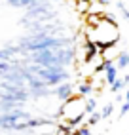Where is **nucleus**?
Wrapping results in <instances>:
<instances>
[{
  "label": "nucleus",
  "instance_id": "nucleus-6",
  "mask_svg": "<svg viewBox=\"0 0 129 135\" xmlns=\"http://www.w3.org/2000/svg\"><path fill=\"white\" fill-rule=\"evenodd\" d=\"M129 67V53L127 51H122L118 55V61H116V69H125Z\"/></svg>",
  "mask_w": 129,
  "mask_h": 135
},
{
  "label": "nucleus",
  "instance_id": "nucleus-4",
  "mask_svg": "<svg viewBox=\"0 0 129 135\" xmlns=\"http://www.w3.org/2000/svg\"><path fill=\"white\" fill-rule=\"evenodd\" d=\"M95 110H97V99L95 97H87L86 103H84V112L86 114H91V112H95Z\"/></svg>",
  "mask_w": 129,
  "mask_h": 135
},
{
  "label": "nucleus",
  "instance_id": "nucleus-11",
  "mask_svg": "<svg viewBox=\"0 0 129 135\" xmlns=\"http://www.w3.org/2000/svg\"><path fill=\"white\" fill-rule=\"evenodd\" d=\"M122 88H125V86H123V80L118 78L114 84H110V91H112V93H120V89H122Z\"/></svg>",
  "mask_w": 129,
  "mask_h": 135
},
{
  "label": "nucleus",
  "instance_id": "nucleus-9",
  "mask_svg": "<svg viewBox=\"0 0 129 135\" xmlns=\"http://www.w3.org/2000/svg\"><path fill=\"white\" fill-rule=\"evenodd\" d=\"M114 114V103H106L103 107V110H101V120H106L110 118V116Z\"/></svg>",
  "mask_w": 129,
  "mask_h": 135
},
{
  "label": "nucleus",
  "instance_id": "nucleus-15",
  "mask_svg": "<svg viewBox=\"0 0 129 135\" xmlns=\"http://www.w3.org/2000/svg\"><path fill=\"white\" fill-rule=\"evenodd\" d=\"M99 4H103V6H108V4H112V0H97Z\"/></svg>",
  "mask_w": 129,
  "mask_h": 135
},
{
  "label": "nucleus",
  "instance_id": "nucleus-16",
  "mask_svg": "<svg viewBox=\"0 0 129 135\" xmlns=\"http://www.w3.org/2000/svg\"><path fill=\"white\" fill-rule=\"evenodd\" d=\"M122 80H123V86H129V74H125Z\"/></svg>",
  "mask_w": 129,
  "mask_h": 135
},
{
  "label": "nucleus",
  "instance_id": "nucleus-7",
  "mask_svg": "<svg viewBox=\"0 0 129 135\" xmlns=\"http://www.w3.org/2000/svg\"><path fill=\"white\" fill-rule=\"evenodd\" d=\"M15 51H19V48H6V50H0V61H12V55Z\"/></svg>",
  "mask_w": 129,
  "mask_h": 135
},
{
  "label": "nucleus",
  "instance_id": "nucleus-5",
  "mask_svg": "<svg viewBox=\"0 0 129 135\" xmlns=\"http://www.w3.org/2000/svg\"><path fill=\"white\" fill-rule=\"evenodd\" d=\"M91 93H93V86H91L89 82L80 84V88H78V97H91Z\"/></svg>",
  "mask_w": 129,
  "mask_h": 135
},
{
  "label": "nucleus",
  "instance_id": "nucleus-2",
  "mask_svg": "<svg viewBox=\"0 0 129 135\" xmlns=\"http://www.w3.org/2000/svg\"><path fill=\"white\" fill-rule=\"evenodd\" d=\"M103 73H105V82L108 86L114 84L116 80H118V69H116V63L112 59H105V63H103Z\"/></svg>",
  "mask_w": 129,
  "mask_h": 135
},
{
  "label": "nucleus",
  "instance_id": "nucleus-10",
  "mask_svg": "<svg viewBox=\"0 0 129 135\" xmlns=\"http://www.w3.org/2000/svg\"><path fill=\"white\" fill-rule=\"evenodd\" d=\"M99 122H101V112H99V110L91 112L89 118H87V126H95V124H99Z\"/></svg>",
  "mask_w": 129,
  "mask_h": 135
},
{
  "label": "nucleus",
  "instance_id": "nucleus-17",
  "mask_svg": "<svg viewBox=\"0 0 129 135\" xmlns=\"http://www.w3.org/2000/svg\"><path fill=\"white\" fill-rule=\"evenodd\" d=\"M125 101H129V86H127V89H125Z\"/></svg>",
  "mask_w": 129,
  "mask_h": 135
},
{
  "label": "nucleus",
  "instance_id": "nucleus-14",
  "mask_svg": "<svg viewBox=\"0 0 129 135\" xmlns=\"http://www.w3.org/2000/svg\"><path fill=\"white\" fill-rule=\"evenodd\" d=\"M120 12H122L123 19H125V21H129V12H127V8H123V10H120Z\"/></svg>",
  "mask_w": 129,
  "mask_h": 135
},
{
  "label": "nucleus",
  "instance_id": "nucleus-12",
  "mask_svg": "<svg viewBox=\"0 0 129 135\" xmlns=\"http://www.w3.org/2000/svg\"><path fill=\"white\" fill-rule=\"evenodd\" d=\"M74 135H91V131H89L87 126H82V128H78V129L74 131Z\"/></svg>",
  "mask_w": 129,
  "mask_h": 135
},
{
  "label": "nucleus",
  "instance_id": "nucleus-18",
  "mask_svg": "<svg viewBox=\"0 0 129 135\" xmlns=\"http://www.w3.org/2000/svg\"><path fill=\"white\" fill-rule=\"evenodd\" d=\"M127 69H129V67H127Z\"/></svg>",
  "mask_w": 129,
  "mask_h": 135
},
{
  "label": "nucleus",
  "instance_id": "nucleus-13",
  "mask_svg": "<svg viewBox=\"0 0 129 135\" xmlns=\"http://www.w3.org/2000/svg\"><path fill=\"white\" fill-rule=\"evenodd\" d=\"M129 112V101H125L122 107H120V116H125Z\"/></svg>",
  "mask_w": 129,
  "mask_h": 135
},
{
  "label": "nucleus",
  "instance_id": "nucleus-3",
  "mask_svg": "<svg viewBox=\"0 0 129 135\" xmlns=\"http://www.w3.org/2000/svg\"><path fill=\"white\" fill-rule=\"evenodd\" d=\"M53 93L57 95V99H61V101H68L70 97H74V89H72V86L67 82V84H59Z\"/></svg>",
  "mask_w": 129,
  "mask_h": 135
},
{
  "label": "nucleus",
  "instance_id": "nucleus-8",
  "mask_svg": "<svg viewBox=\"0 0 129 135\" xmlns=\"http://www.w3.org/2000/svg\"><path fill=\"white\" fill-rule=\"evenodd\" d=\"M13 70H15V67L10 61H0V76H8L10 73H13Z\"/></svg>",
  "mask_w": 129,
  "mask_h": 135
},
{
  "label": "nucleus",
  "instance_id": "nucleus-1",
  "mask_svg": "<svg viewBox=\"0 0 129 135\" xmlns=\"http://www.w3.org/2000/svg\"><path fill=\"white\" fill-rule=\"evenodd\" d=\"M61 114L64 116V124L68 126V128H76V126L84 120V103H82V97L74 95L70 97L68 101H64V107L61 109Z\"/></svg>",
  "mask_w": 129,
  "mask_h": 135
}]
</instances>
